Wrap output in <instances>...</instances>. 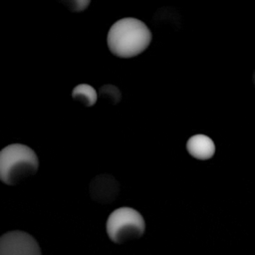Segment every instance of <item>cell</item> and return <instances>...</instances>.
<instances>
[{"mask_svg": "<svg viewBox=\"0 0 255 255\" xmlns=\"http://www.w3.org/2000/svg\"><path fill=\"white\" fill-rule=\"evenodd\" d=\"M149 28L135 18H123L110 28L107 44L111 53L119 58H132L147 49L151 42Z\"/></svg>", "mask_w": 255, "mask_h": 255, "instance_id": "6da1fadb", "label": "cell"}, {"mask_svg": "<svg viewBox=\"0 0 255 255\" xmlns=\"http://www.w3.org/2000/svg\"><path fill=\"white\" fill-rule=\"evenodd\" d=\"M39 167L36 152L28 145L12 143L0 150V180L16 185L34 175Z\"/></svg>", "mask_w": 255, "mask_h": 255, "instance_id": "7a4b0ae2", "label": "cell"}, {"mask_svg": "<svg viewBox=\"0 0 255 255\" xmlns=\"http://www.w3.org/2000/svg\"><path fill=\"white\" fill-rule=\"evenodd\" d=\"M106 231L112 242L124 244L141 237L145 231V222L137 210L123 206L109 215Z\"/></svg>", "mask_w": 255, "mask_h": 255, "instance_id": "3957f363", "label": "cell"}, {"mask_svg": "<svg viewBox=\"0 0 255 255\" xmlns=\"http://www.w3.org/2000/svg\"><path fill=\"white\" fill-rule=\"evenodd\" d=\"M37 240L21 230L8 231L0 236V255H41Z\"/></svg>", "mask_w": 255, "mask_h": 255, "instance_id": "277c9868", "label": "cell"}, {"mask_svg": "<svg viewBox=\"0 0 255 255\" xmlns=\"http://www.w3.org/2000/svg\"><path fill=\"white\" fill-rule=\"evenodd\" d=\"M120 193V184L111 174H100L94 177L90 183V196L96 202L109 204Z\"/></svg>", "mask_w": 255, "mask_h": 255, "instance_id": "5b68a950", "label": "cell"}, {"mask_svg": "<svg viewBox=\"0 0 255 255\" xmlns=\"http://www.w3.org/2000/svg\"><path fill=\"white\" fill-rule=\"evenodd\" d=\"M186 149L191 156L200 160H205L213 156L215 152V144L209 136L199 133L188 138Z\"/></svg>", "mask_w": 255, "mask_h": 255, "instance_id": "8992f818", "label": "cell"}, {"mask_svg": "<svg viewBox=\"0 0 255 255\" xmlns=\"http://www.w3.org/2000/svg\"><path fill=\"white\" fill-rule=\"evenodd\" d=\"M72 98L75 102L81 104L82 106L89 108L96 104L98 100V95L96 90L88 84H80L73 89Z\"/></svg>", "mask_w": 255, "mask_h": 255, "instance_id": "52a82bcc", "label": "cell"}, {"mask_svg": "<svg viewBox=\"0 0 255 255\" xmlns=\"http://www.w3.org/2000/svg\"><path fill=\"white\" fill-rule=\"evenodd\" d=\"M100 97L112 105H117L122 99V94L118 87L114 85H104L100 89Z\"/></svg>", "mask_w": 255, "mask_h": 255, "instance_id": "ba28073f", "label": "cell"}, {"mask_svg": "<svg viewBox=\"0 0 255 255\" xmlns=\"http://www.w3.org/2000/svg\"><path fill=\"white\" fill-rule=\"evenodd\" d=\"M55 1L61 3L68 10L74 13H78L86 10L91 2V0H55Z\"/></svg>", "mask_w": 255, "mask_h": 255, "instance_id": "9c48e42d", "label": "cell"}, {"mask_svg": "<svg viewBox=\"0 0 255 255\" xmlns=\"http://www.w3.org/2000/svg\"><path fill=\"white\" fill-rule=\"evenodd\" d=\"M253 82H254V85H255V71H254V74H253Z\"/></svg>", "mask_w": 255, "mask_h": 255, "instance_id": "30bf717a", "label": "cell"}]
</instances>
